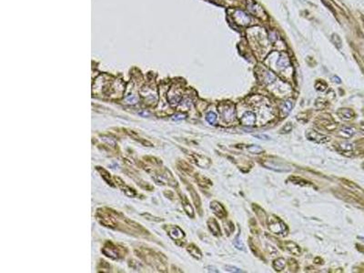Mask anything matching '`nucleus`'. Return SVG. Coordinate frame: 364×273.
Here are the masks:
<instances>
[{
	"mask_svg": "<svg viewBox=\"0 0 364 273\" xmlns=\"http://www.w3.org/2000/svg\"><path fill=\"white\" fill-rule=\"evenodd\" d=\"M341 134L344 138H350L354 134V130L350 128H343L341 130Z\"/></svg>",
	"mask_w": 364,
	"mask_h": 273,
	"instance_id": "obj_9",
	"label": "nucleus"
},
{
	"mask_svg": "<svg viewBox=\"0 0 364 273\" xmlns=\"http://www.w3.org/2000/svg\"><path fill=\"white\" fill-rule=\"evenodd\" d=\"M222 115H223V117H225V118H227L228 120V119H230V118H233L234 117V115H235V111H234V109L233 108H225L224 109V112H222Z\"/></svg>",
	"mask_w": 364,
	"mask_h": 273,
	"instance_id": "obj_7",
	"label": "nucleus"
},
{
	"mask_svg": "<svg viewBox=\"0 0 364 273\" xmlns=\"http://www.w3.org/2000/svg\"><path fill=\"white\" fill-rule=\"evenodd\" d=\"M248 150L249 151L250 153H252V154H260L262 151H263V149L260 147H258V146H250V147H248Z\"/></svg>",
	"mask_w": 364,
	"mask_h": 273,
	"instance_id": "obj_11",
	"label": "nucleus"
},
{
	"mask_svg": "<svg viewBox=\"0 0 364 273\" xmlns=\"http://www.w3.org/2000/svg\"><path fill=\"white\" fill-rule=\"evenodd\" d=\"M256 121V115L251 111H247L241 117V123L244 126H253Z\"/></svg>",
	"mask_w": 364,
	"mask_h": 273,
	"instance_id": "obj_1",
	"label": "nucleus"
},
{
	"mask_svg": "<svg viewBox=\"0 0 364 273\" xmlns=\"http://www.w3.org/2000/svg\"><path fill=\"white\" fill-rule=\"evenodd\" d=\"M206 118H207V120L209 121V122H210V124H215V123H216V121H217V116H216V114H215V113H213V112H210V113H208V114H207Z\"/></svg>",
	"mask_w": 364,
	"mask_h": 273,
	"instance_id": "obj_12",
	"label": "nucleus"
},
{
	"mask_svg": "<svg viewBox=\"0 0 364 273\" xmlns=\"http://www.w3.org/2000/svg\"><path fill=\"white\" fill-rule=\"evenodd\" d=\"M286 265V260L282 258H280L276 259L273 263V267L276 270H282Z\"/></svg>",
	"mask_w": 364,
	"mask_h": 273,
	"instance_id": "obj_6",
	"label": "nucleus"
},
{
	"mask_svg": "<svg viewBox=\"0 0 364 273\" xmlns=\"http://www.w3.org/2000/svg\"><path fill=\"white\" fill-rule=\"evenodd\" d=\"M291 108H292V102L289 101V100L285 101L283 103L282 107H281V114H282V116L288 115L291 111Z\"/></svg>",
	"mask_w": 364,
	"mask_h": 273,
	"instance_id": "obj_5",
	"label": "nucleus"
},
{
	"mask_svg": "<svg viewBox=\"0 0 364 273\" xmlns=\"http://www.w3.org/2000/svg\"><path fill=\"white\" fill-rule=\"evenodd\" d=\"M277 64L280 68H286L289 65V59L288 57V56L284 53L280 54V56H279V59L277 61Z\"/></svg>",
	"mask_w": 364,
	"mask_h": 273,
	"instance_id": "obj_4",
	"label": "nucleus"
},
{
	"mask_svg": "<svg viewBox=\"0 0 364 273\" xmlns=\"http://www.w3.org/2000/svg\"><path fill=\"white\" fill-rule=\"evenodd\" d=\"M210 207H211V208L213 209L214 213H215L218 217H220V218H221V217H223V216L226 215L225 209L223 208V207H222L219 203H218V202H212L211 205H210Z\"/></svg>",
	"mask_w": 364,
	"mask_h": 273,
	"instance_id": "obj_3",
	"label": "nucleus"
},
{
	"mask_svg": "<svg viewBox=\"0 0 364 273\" xmlns=\"http://www.w3.org/2000/svg\"><path fill=\"white\" fill-rule=\"evenodd\" d=\"M188 251L190 252V254H191L193 257H195V258H197V259H200V258H201V253H200V251L198 250L196 247H194V246H190L189 249H188Z\"/></svg>",
	"mask_w": 364,
	"mask_h": 273,
	"instance_id": "obj_10",
	"label": "nucleus"
},
{
	"mask_svg": "<svg viewBox=\"0 0 364 273\" xmlns=\"http://www.w3.org/2000/svg\"><path fill=\"white\" fill-rule=\"evenodd\" d=\"M226 270L229 271V272H242L241 269H240L236 267H233V266H226Z\"/></svg>",
	"mask_w": 364,
	"mask_h": 273,
	"instance_id": "obj_13",
	"label": "nucleus"
},
{
	"mask_svg": "<svg viewBox=\"0 0 364 273\" xmlns=\"http://www.w3.org/2000/svg\"><path fill=\"white\" fill-rule=\"evenodd\" d=\"M339 115L341 116V118H345V119H350L353 116L352 111H350V109H342L339 112Z\"/></svg>",
	"mask_w": 364,
	"mask_h": 273,
	"instance_id": "obj_8",
	"label": "nucleus"
},
{
	"mask_svg": "<svg viewBox=\"0 0 364 273\" xmlns=\"http://www.w3.org/2000/svg\"><path fill=\"white\" fill-rule=\"evenodd\" d=\"M307 137H308L309 139L313 140V141L318 142V143H324V142H327L329 140L328 137H326L324 135H321V134H319L318 132L313 131V130H310L307 133Z\"/></svg>",
	"mask_w": 364,
	"mask_h": 273,
	"instance_id": "obj_2",
	"label": "nucleus"
},
{
	"mask_svg": "<svg viewBox=\"0 0 364 273\" xmlns=\"http://www.w3.org/2000/svg\"><path fill=\"white\" fill-rule=\"evenodd\" d=\"M359 238H361V239H363V241H364V238H363V237H359Z\"/></svg>",
	"mask_w": 364,
	"mask_h": 273,
	"instance_id": "obj_14",
	"label": "nucleus"
}]
</instances>
